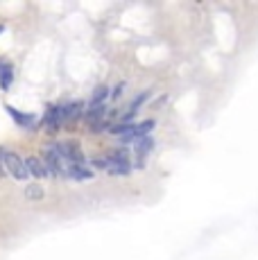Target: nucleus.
Wrapping results in <instances>:
<instances>
[{
	"instance_id": "f257e3e1",
	"label": "nucleus",
	"mask_w": 258,
	"mask_h": 260,
	"mask_svg": "<svg viewBox=\"0 0 258 260\" xmlns=\"http://www.w3.org/2000/svg\"><path fill=\"white\" fill-rule=\"evenodd\" d=\"M3 165H5V172H9L14 179H18V181H27V179H30L27 167H25V161H23L16 152H12V149H5Z\"/></svg>"
},
{
	"instance_id": "f03ea898",
	"label": "nucleus",
	"mask_w": 258,
	"mask_h": 260,
	"mask_svg": "<svg viewBox=\"0 0 258 260\" xmlns=\"http://www.w3.org/2000/svg\"><path fill=\"white\" fill-rule=\"evenodd\" d=\"M39 127H43L48 134H57L64 129V115H61V107L59 104H48L43 118L39 122Z\"/></svg>"
},
{
	"instance_id": "7ed1b4c3",
	"label": "nucleus",
	"mask_w": 258,
	"mask_h": 260,
	"mask_svg": "<svg viewBox=\"0 0 258 260\" xmlns=\"http://www.w3.org/2000/svg\"><path fill=\"white\" fill-rule=\"evenodd\" d=\"M59 107H61V115H64V124H77L84 118L86 111V102H82V100H70V102L59 104Z\"/></svg>"
},
{
	"instance_id": "20e7f679",
	"label": "nucleus",
	"mask_w": 258,
	"mask_h": 260,
	"mask_svg": "<svg viewBox=\"0 0 258 260\" xmlns=\"http://www.w3.org/2000/svg\"><path fill=\"white\" fill-rule=\"evenodd\" d=\"M7 109V113L12 115V120L16 122V127H21V129H27V132H34V129H39V120H36V115L34 113H23V111H18V109H14V107H5Z\"/></svg>"
},
{
	"instance_id": "39448f33",
	"label": "nucleus",
	"mask_w": 258,
	"mask_h": 260,
	"mask_svg": "<svg viewBox=\"0 0 258 260\" xmlns=\"http://www.w3.org/2000/svg\"><path fill=\"white\" fill-rule=\"evenodd\" d=\"M104 158H106V163H109V167H111V165H131L129 147H123V145L109 149V152L104 154Z\"/></svg>"
},
{
	"instance_id": "423d86ee",
	"label": "nucleus",
	"mask_w": 258,
	"mask_h": 260,
	"mask_svg": "<svg viewBox=\"0 0 258 260\" xmlns=\"http://www.w3.org/2000/svg\"><path fill=\"white\" fill-rule=\"evenodd\" d=\"M154 147H157V141H154L152 136L138 138V141L134 143V156L136 158H148V154H152Z\"/></svg>"
},
{
	"instance_id": "0eeeda50",
	"label": "nucleus",
	"mask_w": 258,
	"mask_h": 260,
	"mask_svg": "<svg viewBox=\"0 0 258 260\" xmlns=\"http://www.w3.org/2000/svg\"><path fill=\"white\" fill-rule=\"evenodd\" d=\"M23 161H25L27 175L30 177H34V179H46L48 177L46 167H43V163H41V158L39 156H27V158H23Z\"/></svg>"
},
{
	"instance_id": "6e6552de",
	"label": "nucleus",
	"mask_w": 258,
	"mask_h": 260,
	"mask_svg": "<svg viewBox=\"0 0 258 260\" xmlns=\"http://www.w3.org/2000/svg\"><path fill=\"white\" fill-rule=\"evenodd\" d=\"M106 100H109V86H106V84H97L93 89L91 100L86 102V109H93V107H100V104H106Z\"/></svg>"
},
{
	"instance_id": "1a4fd4ad",
	"label": "nucleus",
	"mask_w": 258,
	"mask_h": 260,
	"mask_svg": "<svg viewBox=\"0 0 258 260\" xmlns=\"http://www.w3.org/2000/svg\"><path fill=\"white\" fill-rule=\"evenodd\" d=\"M95 172L89 165H68V179L72 181H91Z\"/></svg>"
},
{
	"instance_id": "9d476101",
	"label": "nucleus",
	"mask_w": 258,
	"mask_h": 260,
	"mask_svg": "<svg viewBox=\"0 0 258 260\" xmlns=\"http://www.w3.org/2000/svg\"><path fill=\"white\" fill-rule=\"evenodd\" d=\"M109 115V107L106 104H100V107H93V109H86L84 111V122L91 124V122H97V120H104Z\"/></svg>"
},
{
	"instance_id": "9b49d317",
	"label": "nucleus",
	"mask_w": 258,
	"mask_h": 260,
	"mask_svg": "<svg viewBox=\"0 0 258 260\" xmlns=\"http://www.w3.org/2000/svg\"><path fill=\"white\" fill-rule=\"evenodd\" d=\"M12 81H14V66L9 61H0V89L9 91Z\"/></svg>"
},
{
	"instance_id": "f8f14e48",
	"label": "nucleus",
	"mask_w": 258,
	"mask_h": 260,
	"mask_svg": "<svg viewBox=\"0 0 258 260\" xmlns=\"http://www.w3.org/2000/svg\"><path fill=\"white\" fill-rule=\"evenodd\" d=\"M150 95H152V91H150V89L140 91V93L136 95V98H134V100H131V102H129L127 111H136V113H138V111H140V107H143V104H145V102H148V100H150Z\"/></svg>"
},
{
	"instance_id": "ddd939ff",
	"label": "nucleus",
	"mask_w": 258,
	"mask_h": 260,
	"mask_svg": "<svg viewBox=\"0 0 258 260\" xmlns=\"http://www.w3.org/2000/svg\"><path fill=\"white\" fill-rule=\"evenodd\" d=\"M43 195H46V192H43V188L39 186V184H27L25 186V197L30 201H41Z\"/></svg>"
},
{
	"instance_id": "4468645a",
	"label": "nucleus",
	"mask_w": 258,
	"mask_h": 260,
	"mask_svg": "<svg viewBox=\"0 0 258 260\" xmlns=\"http://www.w3.org/2000/svg\"><path fill=\"white\" fill-rule=\"evenodd\" d=\"M86 165H89L93 172H106L109 163H106L104 156H93V158H89V161H86Z\"/></svg>"
},
{
	"instance_id": "2eb2a0df",
	"label": "nucleus",
	"mask_w": 258,
	"mask_h": 260,
	"mask_svg": "<svg viewBox=\"0 0 258 260\" xmlns=\"http://www.w3.org/2000/svg\"><path fill=\"white\" fill-rule=\"evenodd\" d=\"M131 165H111V167H106V175L109 177H127L131 175Z\"/></svg>"
},
{
	"instance_id": "dca6fc26",
	"label": "nucleus",
	"mask_w": 258,
	"mask_h": 260,
	"mask_svg": "<svg viewBox=\"0 0 258 260\" xmlns=\"http://www.w3.org/2000/svg\"><path fill=\"white\" fill-rule=\"evenodd\" d=\"M109 118H104V120H97V122H91V124H86L89 127V132L91 134H104V132H109Z\"/></svg>"
},
{
	"instance_id": "f3484780",
	"label": "nucleus",
	"mask_w": 258,
	"mask_h": 260,
	"mask_svg": "<svg viewBox=\"0 0 258 260\" xmlns=\"http://www.w3.org/2000/svg\"><path fill=\"white\" fill-rule=\"evenodd\" d=\"M125 81H118V84L114 86V89H109V100H118L120 95H123V91H125Z\"/></svg>"
},
{
	"instance_id": "a211bd4d",
	"label": "nucleus",
	"mask_w": 258,
	"mask_h": 260,
	"mask_svg": "<svg viewBox=\"0 0 258 260\" xmlns=\"http://www.w3.org/2000/svg\"><path fill=\"white\" fill-rule=\"evenodd\" d=\"M148 167V158H136L134 156V161H131V170H145Z\"/></svg>"
},
{
	"instance_id": "6ab92c4d",
	"label": "nucleus",
	"mask_w": 258,
	"mask_h": 260,
	"mask_svg": "<svg viewBox=\"0 0 258 260\" xmlns=\"http://www.w3.org/2000/svg\"><path fill=\"white\" fill-rule=\"evenodd\" d=\"M3 154H5V149L0 147V179H3V177L7 175V172H5V165H3Z\"/></svg>"
},
{
	"instance_id": "aec40b11",
	"label": "nucleus",
	"mask_w": 258,
	"mask_h": 260,
	"mask_svg": "<svg viewBox=\"0 0 258 260\" xmlns=\"http://www.w3.org/2000/svg\"><path fill=\"white\" fill-rule=\"evenodd\" d=\"M3 30H5V27H3V25H0V32H3Z\"/></svg>"
}]
</instances>
